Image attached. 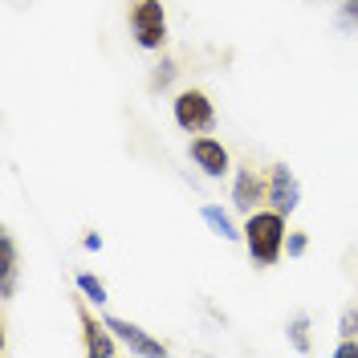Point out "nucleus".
I'll list each match as a JSON object with an SVG mask.
<instances>
[{
  "label": "nucleus",
  "mask_w": 358,
  "mask_h": 358,
  "mask_svg": "<svg viewBox=\"0 0 358 358\" xmlns=\"http://www.w3.org/2000/svg\"><path fill=\"white\" fill-rule=\"evenodd\" d=\"M310 330H313V317H310V313H293V317H289V346L297 350V355H310V350H313Z\"/></svg>",
  "instance_id": "12"
},
{
  "label": "nucleus",
  "mask_w": 358,
  "mask_h": 358,
  "mask_svg": "<svg viewBox=\"0 0 358 358\" xmlns=\"http://www.w3.org/2000/svg\"><path fill=\"white\" fill-rule=\"evenodd\" d=\"M106 326H110L114 338L122 342V350H131V355H138V358H163V355H167V342L155 338V334H147L138 322H127V317L106 313Z\"/></svg>",
  "instance_id": "6"
},
{
  "label": "nucleus",
  "mask_w": 358,
  "mask_h": 358,
  "mask_svg": "<svg viewBox=\"0 0 358 358\" xmlns=\"http://www.w3.org/2000/svg\"><path fill=\"white\" fill-rule=\"evenodd\" d=\"M228 200L232 208L241 212V216H252L257 208H265L268 200V179L261 171H252V167H236L232 171V192H228Z\"/></svg>",
  "instance_id": "5"
},
{
  "label": "nucleus",
  "mask_w": 358,
  "mask_h": 358,
  "mask_svg": "<svg viewBox=\"0 0 358 358\" xmlns=\"http://www.w3.org/2000/svg\"><path fill=\"white\" fill-rule=\"evenodd\" d=\"M268 208L281 212V216H293L301 208V179L293 176L285 163H273L268 167Z\"/></svg>",
  "instance_id": "8"
},
{
  "label": "nucleus",
  "mask_w": 358,
  "mask_h": 358,
  "mask_svg": "<svg viewBox=\"0 0 358 358\" xmlns=\"http://www.w3.org/2000/svg\"><path fill=\"white\" fill-rule=\"evenodd\" d=\"M285 252H289V257H306V252H310V236H306V232H289V236H285Z\"/></svg>",
  "instance_id": "16"
},
{
  "label": "nucleus",
  "mask_w": 358,
  "mask_h": 358,
  "mask_svg": "<svg viewBox=\"0 0 358 358\" xmlns=\"http://www.w3.org/2000/svg\"><path fill=\"white\" fill-rule=\"evenodd\" d=\"M82 245H86V252H102V245H106V241H102L98 232H86V241H82Z\"/></svg>",
  "instance_id": "18"
},
{
  "label": "nucleus",
  "mask_w": 358,
  "mask_h": 358,
  "mask_svg": "<svg viewBox=\"0 0 358 358\" xmlns=\"http://www.w3.org/2000/svg\"><path fill=\"white\" fill-rule=\"evenodd\" d=\"M334 355L338 358H358V338H342L334 346Z\"/></svg>",
  "instance_id": "17"
},
{
  "label": "nucleus",
  "mask_w": 358,
  "mask_h": 358,
  "mask_svg": "<svg viewBox=\"0 0 358 358\" xmlns=\"http://www.w3.org/2000/svg\"><path fill=\"white\" fill-rule=\"evenodd\" d=\"M334 24L342 29V33H350V29H358V0H342V4H338Z\"/></svg>",
  "instance_id": "13"
},
{
  "label": "nucleus",
  "mask_w": 358,
  "mask_h": 358,
  "mask_svg": "<svg viewBox=\"0 0 358 358\" xmlns=\"http://www.w3.org/2000/svg\"><path fill=\"white\" fill-rule=\"evenodd\" d=\"M73 285H78V293L86 297L94 310H102V306L110 301V289H106V281H102V277H94V273H78V277H73Z\"/></svg>",
  "instance_id": "11"
},
{
  "label": "nucleus",
  "mask_w": 358,
  "mask_h": 358,
  "mask_svg": "<svg viewBox=\"0 0 358 358\" xmlns=\"http://www.w3.org/2000/svg\"><path fill=\"white\" fill-rule=\"evenodd\" d=\"M78 322H82V342H86V355H94V358H114L118 350H122V342L114 338V330L106 326V317H94L90 313V301L82 297L78 306Z\"/></svg>",
  "instance_id": "4"
},
{
  "label": "nucleus",
  "mask_w": 358,
  "mask_h": 358,
  "mask_svg": "<svg viewBox=\"0 0 358 358\" xmlns=\"http://www.w3.org/2000/svg\"><path fill=\"white\" fill-rule=\"evenodd\" d=\"M171 118L183 134H212L216 131V102L203 90H179L171 102Z\"/></svg>",
  "instance_id": "2"
},
{
  "label": "nucleus",
  "mask_w": 358,
  "mask_h": 358,
  "mask_svg": "<svg viewBox=\"0 0 358 358\" xmlns=\"http://www.w3.org/2000/svg\"><path fill=\"white\" fill-rule=\"evenodd\" d=\"M171 82H176V62L171 57H159L155 73H151V90H167Z\"/></svg>",
  "instance_id": "14"
},
{
  "label": "nucleus",
  "mask_w": 358,
  "mask_h": 358,
  "mask_svg": "<svg viewBox=\"0 0 358 358\" xmlns=\"http://www.w3.org/2000/svg\"><path fill=\"white\" fill-rule=\"evenodd\" d=\"M200 220L212 228V236H220V241H228V245L245 241V228H236V220L224 212L220 203H203V208H200Z\"/></svg>",
  "instance_id": "10"
},
{
  "label": "nucleus",
  "mask_w": 358,
  "mask_h": 358,
  "mask_svg": "<svg viewBox=\"0 0 358 358\" xmlns=\"http://www.w3.org/2000/svg\"><path fill=\"white\" fill-rule=\"evenodd\" d=\"M289 216L273 212V208H257L252 216H245V248L248 261L257 268H273L281 257H285V236H289Z\"/></svg>",
  "instance_id": "1"
},
{
  "label": "nucleus",
  "mask_w": 358,
  "mask_h": 358,
  "mask_svg": "<svg viewBox=\"0 0 358 358\" xmlns=\"http://www.w3.org/2000/svg\"><path fill=\"white\" fill-rule=\"evenodd\" d=\"M17 281H21V252L13 232H0V297L4 301L17 297Z\"/></svg>",
  "instance_id": "9"
},
{
  "label": "nucleus",
  "mask_w": 358,
  "mask_h": 358,
  "mask_svg": "<svg viewBox=\"0 0 358 358\" xmlns=\"http://www.w3.org/2000/svg\"><path fill=\"white\" fill-rule=\"evenodd\" d=\"M131 37L147 53H159L167 45V13L159 0H134L131 4Z\"/></svg>",
  "instance_id": "3"
},
{
  "label": "nucleus",
  "mask_w": 358,
  "mask_h": 358,
  "mask_svg": "<svg viewBox=\"0 0 358 358\" xmlns=\"http://www.w3.org/2000/svg\"><path fill=\"white\" fill-rule=\"evenodd\" d=\"M338 334L342 338H358V310L355 306H346V310L338 313Z\"/></svg>",
  "instance_id": "15"
},
{
  "label": "nucleus",
  "mask_w": 358,
  "mask_h": 358,
  "mask_svg": "<svg viewBox=\"0 0 358 358\" xmlns=\"http://www.w3.org/2000/svg\"><path fill=\"white\" fill-rule=\"evenodd\" d=\"M187 155H192V163H196L208 179H224L232 171V155H228V147H224L216 134H196V138L187 143Z\"/></svg>",
  "instance_id": "7"
}]
</instances>
